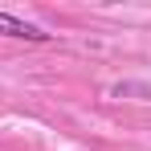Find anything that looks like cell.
I'll use <instances>...</instances> for the list:
<instances>
[{
    "label": "cell",
    "mask_w": 151,
    "mask_h": 151,
    "mask_svg": "<svg viewBox=\"0 0 151 151\" xmlns=\"http://www.w3.org/2000/svg\"><path fill=\"white\" fill-rule=\"evenodd\" d=\"M0 37H12V41H49L53 33L45 29H37L33 21H21V17H12V12H0Z\"/></svg>",
    "instance_id": "6da1fadb"
}]
</instances>
